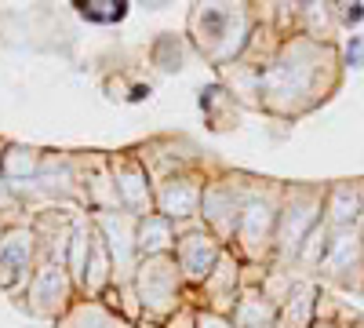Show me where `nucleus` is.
<instances>
[{"instance_id": "nucleus-33", "label": "nucleus", "mask_w": 364, "mask_h": 328, "mask_svg": "<svg viewBox=\"0 0 364 328\" xmlns=\"http://www.w3.org/2000/svg\"><path fill=\"white\" fill-rule=\"evenodd\" d=\"M360 233H364V226H360Z\"/></svg>"}, {"instance_id": "nucleus-16", "label": "nucleus", "mask_w": 364, "mask_h": 328, "mask_svg": "<svg viewBox=\"0 0 364 328\" xmlns=\"http://www.w3.org/2000/svg\"><path fill=\"white\" fill-rule=\"evenodd\" d=\"M33 197H48V201H80V183H77V161L70 154H44L41 175L29 186Z\"/></svg>"}, {"instance_id": "nucleus-17", "label": "nucleus", "mask_w": 364, "mask_h": 328, "mask_svg": "<svg viewBox=\"0 0 364 328\" xmlns=\"http://www.w3.org/2000/svg\"><path fill=\"white\" fill-rule=\"evenodd\" d=\"M364 216V179H339L328 183L324 197V226L328 230H350Z\"/></svg>"}, {"instance_id": "nucleus-19", "label": "nucleus", "mask_w": 364, "mask_h": 328, "mask_svg": "<svg viewBox=\"0 0 364 328\" xmlns=\"http://www.w3.org/2000/svg\"><path fill=\"white\" fill-rule=\"evenodd\" d=\"M41 164H44V150H33V146H22V142H4L0 150V171H4L8 186L15 190V197L22 194V186L41 175Z\"/></svg>"}, {"instance_id": "nucleus-13", "label": "nucleus", "mask_w": 364, "mask_h": 328, "mask_svg": "<svg viewBox=\"0 0 364 328\" xmlns=\"http://www.w3.org/2000/svg\"><path fill=\"white\" fill-rule=\"evenodd\" d=\"M215 171H204V164L168 175L157 183V212L175 219V223H193L200 219V204H204V190L211 183Z\"/></svg>"}, {"instance_id": "nucleus-3", "label": "nucleus", "mask_w": 364, "mask_h": 328, "mask_svg": "<svg viewBox=\"0 0 364 328\" xmlns=\"http://www.w3.org/2000/svg\"><path fill=\"white\" fill-rule=\"evenodd\" d=\"M324 183H284V201H281V219H277V241H273V263L281 270H291L299 248L306 237L324 223Z\"/></svg>"}, {"instance_id": "nucleus-20", "label": "nucleus", "mask_w": 364, "mask_h": 328, "mask_svg": "<svg viewBox=\"0 0 364 328\" xmlns=\"http://www.w3.org/2000/svg\"><path fill=\"white\" fill-rule=\"evenodd\" d=\"M55 328H139L135 321H128L124 314L109 310L102 300H80L55 321Z\"/></svg>"}, {"instance_id": "nucleus-24", "label": "nucleus", "mask_w": 364, "mask_h": 328, "mask_svg": "<svg viewBox=\"0 0 364 328\" xmlns=\"http://www.w3.org/2000/svg\"><path fill=\"white\" fill-rule=\"evenodd\" d=\"M186 44L190 41H182L175 33H164V37H157L154 48H149V58H154V66H161L164 73H178L182 58H186Z\"/></svg>"}, {"instance_id": "nucleus-30", "label": "nucleus", "mask_w": 364, "mask_h": 328, "mask_svg": "<svg viewBox=\"0 0 364 328\" xmlns=\"http://www.w3.org/2000/svg\"><path fill=\"white\" fill-rule=\"evenodd\" d=\"M139 328H164V321H154V317H142Z\"/></svg>"}, {"instance_id": "nucleus-14", "label": "nucleus", "mask_w": 364, "mask_h": 328, "mask_svg": "<svg viewBox=\"0 0 364 328\" xmlns=\"http://www.w3.org/2000/svg\"><path fill=\"white\" fill-rule=\"evenodd\" d=\"M240 263L233 248L223 252L219 266L208 274V281L200 288H186V303H193L197 310H215V314H233L240 292H245V285H240Z\"/></svg>"}, {"instance_id": "nucleus-26", "label": "nucleus", "mask_w": 364, "mask_h": 328, "mask_svg": "<svg viewBox=\"0 0 364 328\" xmlns=\"http://www.w3.org/2000/svg\"><path fill=\"white\" fill-rule=\"evenodd\" d=\"M331 11H336V22L343 29H350V26H357L364 18V4H360V0H353V4H331Z\"/></svg>"}, {"instance_id": "nucleus-25", "label": "nucleus", "mask_w": 364, "mask_h": 328, "mask_svg": "<svg viewBox=\"0 0 364 328\" xmlns=\"http://www.w3.org/2000/svg\"><path fill=\"white\" fill-rule=\"evenodd\" d=\"M80 11V18L87 22H120L128 15V0H80V4H73Z\"/></svg>"}, {"instance_id": "nucleus-29", "label": "nucleus", "mask_w": 364, "mask_h": 328, "mask_svg": "<svg viewBox=\"0 0 364 328\" xmlns=\"http://www.w3.org/2000/svg\"><path fill=\"white\" fill-rule=\"evenodd\" d=\"M0 150H4V142H0ZM18 197H15V190L8 186V179H4V171H0V216H8V212H18Z\"/></svg>"}, {"instance_id": "nucleus-27", "label": "nucleus", "mask_w": 364, "mask_h": 328, "mask_svg": "<svg viewBox=\"0 0 364 328\" xmlns=\"http://www.w3.org/2000/svg\"><path fill=\"white\" fill-rule=\"evenodd\" d=\"M164 328H197V307H193V303H182V307L164 321Z\"/></svg>"}, {"instance_id": "nucleus-23", "label": "nucleus", "mask_w": 364, "mask_h": 328, "mask_svg": "<svg viewBox=\"0 0 364 328\" xmlns=\"http://www.w3.org/2000/svg\"><path fill=\"white\" fill-rule=\"evenodd\" d=\"M200 110L208 117V125L215 128V132H230L237 128V117H240V102L226 92V84L215 80V84H208L200 88Z\"/></svg>"}, {"instance_id": "nucleus-18", "label": "nucleus", "mask_w": 364, "mask_h": 328, "mask_svg": "<svg viewBox=\"0 0 364 328\" xmlns=\"http://www.w3.org/2000/svg\"><path fill=\"white\" fill-rule=\"evenodd\" d=\"M317 277H299L291 295L281 303V328H314L317 324V303H321Z\"/></svg>"}, {"instance_id": "nucleus-7", "label": "nucleus", "mask_w": 364, "mask_h": 328, "mask_svg": "<svg viewBox=\"0 0 364 328\" xmlns=\"http://www.w3.org/2000/svg\"><path fill=\"white\" fill-rule=\"evenodd\" d=\"M41 263L44 255H41L37 230L22 219L8 223L4 233H0V288L18 300L33 281V274L41 270Z\"/></svg>"}, {"instance_id": "nucleus-21", "label": "nucleus", "mask_w": 364, "mask_h": 328, "mask_svg": "<svg viewBox=\"0 0 364 328\" xmlns=\"http://www.w3.org/2000/svg\"><path fill=\"white\" fill-rule=\"evenodd\" d=\"M233 328H281V307L262 288H245L233 307Z\"/></svg>"}, {"instance_id": "nucleus-1", "label": "nucleus", "mask_w": 364, "mask_h": 328, "mask_svg": "<svg viewBox=\"0 0 364 328\" xmlns=\"http://www.w3.org/2000/svg\"><path fill=\"white\" fill-rule=\"evenodd\" d=\"M343 48L295 33L281 44L277 58L262 70L259 110L281 121H295L336 95L343 80Z\"/></svg>"}, {"instance_id": "nucleus-10", "label": "nucleus", "mask_w": 364, "mask_h": 328, "mask_svg": "<svg viewBox=\"0 0 364 328\" xmlns=\"http://www.w3.org/2000/svg\"><path fill=\"white\" fill-rule=\"evenodd\" d=\"M321 281L346 288L364 295V233L357 226L350 230H331V241H328V255L321 263Z\"/></svg>"}, {"instance_id": "nucleus-2", "label": "nucleus", "mask_w": 364, "mask_h": 328, "mask_svg": "<svg viewBox=\"0 0 364 328\" xmlns=\"http://www.w3.org/2000/svg\"><path fill=\"white\" fill-rule=\"evenodd\" d=\"M259 26L255 4H193L186 15V41L219 73L245 55L252 29Z\"/></svg>"}, {"instance_id": "nucleus-28", "label": "nucleus", "mask_w": 364, "mask_h": 328, "mask_svg": "<svg viewBox=\"0 0 364 328\" xmlns=\"http://www.w3.org/2000/svg\"><path fill=\"white\" fill-rule=\"evenodd\" d=\"M343 66H353V70L364 66V37H360V33L346 41V48H343Z\"/></svg>"}, {"instance_id": "nucleus-9", "label": "nucleus", "mask_w": 364, "mask_h": 328, "mask_svg": "<svg viewBox=\"0 0 364 328\" xmlns=\"http://www.w3.org/2000/svg\"><path fill=\"white\" fill-rule=\"evenodd\" d=\"M226 245L211 233L200 219L193 223H178V245H175V263L182 277H186V288H200L208 281V274L219 266Z\"/></svg>"}, {"instance_id": "nucleus-6", "label": "nucleus", "mask_w": 364, "mask_h": 328, "mask_svg": "<svg viewBox=\"0 0 364 328\" xmlns=\"http://www.w3.org/2000/svg\"><path fill=\"white\" fill-rule=\"evenodd\" d=\"M142 317L168 321L182 303H186V277H182L175 255H149L139 263L135 281H132Z\"/></svg>"}, {"instance_id": "nucleus-15", "label": "nucleus", "mask_w": 364, "mask_h": 328, "mask_svg": "<svg viewBox=\"0 0 364 328\" xmlns=\"http://www.w3.org/2000/svg\"><path fill=\"white\" fill-rule=\"evenodd\" d=\"M77 161V183H80V204L91 212H120L117 186H113V168L109 154H87Z\"/></svg>"}, {"instance_id": "nucleus-11", "label": "nucleus", "mask_w": 364, "mask_h": 328, "mask_svg": "<svg viewBox=\"0 0 364 328\" xmlns=\"http://www.w3.org/2000/svg\"><path fill=\"white\" fill-rule=\"evenodd\" d=\"M91 223L99 226V233L106 237L109 245V255H113V285L117 288H128L135 281V270H139V241H135V230H139V219L128 216V212H87Z\"/></svg>"}, {"instance_id": "nucleus-31", "label": "nucleus", "mask_w": 364, "mask_h": 328, "mask_svg": "<svg viewBox=\"0 0 364 328\" xmlns=\"http://www.w3.org/2000/svg\"><path fill=\"white\" fill-rule=\"evenodd\" d=\"M314 328H339V324H336V321H317Z\"/></svg>"}, {"instance_id": "nucleus-32", "label": "nucleus", "mask_w": 364, "mask_h": 328, "mask_svg": "<svg viewBox=\"0 0 364 328\" xmlns=\"http://www.w3.org/2000/svg\"><path fill=\"white\" fill-rule=\"evenodd\" d=\"M4 226H8V223H4V219H0V233H4Z\"/></svg>"}, {"instance_id": "nucleus-5", "label": "nucleus", "mask_w": 364, "mask_h": 328, "mask_svg": "<svg viewBox=\"0 0 364 328\" xmlns=\"http://www.w3.org/2000/svg\"><path fill=\"white\" fill-rule=\"evenodd\" d=\"M255 186H259V175H248V171H215V175H211V183H208V190H204L200 223L215 233L226 248L233 245L240 212H245V204L252 201Z\"/></svg>"}, {"instance_id": "nucleus-8", "label": "nucleus", "mask_w": 364, "mask_h": 328, "mask_svg": "<svg viewBox=\"0 0 364 328\" xmlns=\"http://www.w3.org/2000/svg\"><path fill=\"white\" fill-rule=\"evenodd\" d=\"M80 300V292L70 277L66 266L58 263H41V270L33 274L29 288L18 295V307L29 317H44V321H58L73 303Z\"/></svg>"}, {"instance_id": "nucleus-4", "label": "nucleus", "mask_w": 364, "mask_h": 328, "mask_svg": "<svg viewBox=\"0 0 364 328\" xmlns=\"http://www.w3.org/2000/svg\"><path fill=\"white\" fill-rule=\"evenodd\" d=\"M281 201H284V183L277 179H259L252 201L245 204L233 233V252L240 263H273V241H277V219H281Z\"/></svg>"}, {"instance_id": "nucleus-12", "label": "nucleus", "mask_w": 364, "mask_h": 328, "mask_svg": "<svg viewBox=\"0 0 364 328\" xmlns=\"http://www.w3.org/2000/svg\"><path fill=\"white\" fill-rule=\"evenodd\" d=\"M109 168H113V186H117V201L120 212H128L135 219H146L157 212V186L149 179L146 164L139 161V154H109Z\"/></svg>"}, {"instance_id": "nucleus-22", "label": "nucleus", "mask_w": 364, "mask_h": 328, "mask_svg": "<svg viewBox=\"0 0 364 328\" xmlns=\"http://www.w3.org/2000/svg\"><path fill=\"white\" fill-rule=\"evenodd\" d=\"M135 241H139V255L149 259V255H175V245H178V223L154 212L139 219V230H135Z\"/></svg>"}]
</instances>
